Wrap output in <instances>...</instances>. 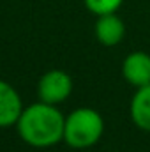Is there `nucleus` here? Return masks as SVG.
<instances>
[{
  "mask_svg": "<svg viewBox=\"0 0 150 152\" xmlns=\"http://www.w3.org/2000/svg\"><path fill=\"white\" fill-rule=\"evenodd\" d=\"M129 115L136 127L150 133V83L136 88L129 104Z\"/></svg>",
  "mask_w": 150,
  "mask_h": 152,
  "instance_id": "7",
  "label": "nucleus"
},
{
  "mask_svg": "<svg viewBox=\"0 0 150 152\" xmlns=\"http://www.w3.org/2000/svg\"><path fill=\"white\" fill-rule=\"evenodd\" d=\"M64 124L66 117L57 104L39 101L23 108L16 122V131L25 143L36 149H48L64 140Z\"/></svg>",
  "mask_w": 150,
  "mask_h": 152,
  "instance_id": "1",
  "label": "nucleus"
},
{
  "mask_svg": "<svg viewBox=\"0 0 150 152\" xmlns=\"http://www.w3.org/2000/svg\"><path fill=\"white\" fill-rule=\"evenodd\" d=\"M83 4L95 16H103V14L117 12L122 7L124 0H83Z\"/></svg>",
  "mask_w": 150,
  "mask_h": 152,
  "instance_id": "8",
  "label": "nucleus"
},
{
  "mask_svg": "<svg viewBox=\"0 0 150 152\" xmlns=\"http://www.w3.org/2000/svg\"><path fill=\"white\" fill-rule=\"evenodd\" d=\"M23 108L25 106L18 90L11 83L0 80V127L16 126Z\"/></svg>",
  "mask_w": 150,
  "mask_h": 152,
  "instance_id": "5",
  "label": "nucleus"
},
{
  "mask_svg": "<svg viewBox=\"0 0 150 152\" xmlns=\"http://www.w3.org/2000/svg\"><path fill=\"white\" fill-rule=\"evenodd\" d=\"M104 133V118L97 110L76 108L66 117L64 124V142L78 151L94 147Z\"/></svg>",
  "mask_w": 150,
  "mask_h": 152,
  "instance_id": "2",
  "label": "nucleus"
},
{
  "mask_svg": "<svg viewBox=\"0 0 150 152\" xmlns=\"http://www.w3.org/2000/svg\"><path fill=\"white\" fill-rule=\"evenodd\" d=\"M124 80L140 88L150 83V55L145 51H131L122 62Z\"/></svg>",
  "mask_w": 150,
  "mask_h": 152,
  "instance_id": "4",
  "label": "nucleus"
},
{
  "mask_svg": "<svg viewBox=\"0 0 150 152\" xmlns=\"http://www.w3.org/2000/svg\"><path fill=\"white\" fill-rule=\"evenodd\" d=\"M73 92V80L62 69H51L41 76L37 83L39 101L48 104L64 103Z\"/></svg>",
  "mask_w": 150,
  "mask_h": 152,
  "instance_id": "3",
  "label": "nucleus"
},
{
  "mask_svg": "<svg viewBox=\"0 0 150 152\" xmlns=\"http://www.w3.org/2000/svg\"><path fill=\"white\" fill-rule=\"evenodd\" d=\"M95 37L101 44L111 48L122 42V39L125 36V25L124 21L117 16V12L111 14H103V16H97V21H95Z\"/></svg>",
  "mask_w": 150,
  "mask_h": 152,
  "instance_id": "6",
  "label": "nucleus"
}]
</instances>
